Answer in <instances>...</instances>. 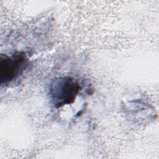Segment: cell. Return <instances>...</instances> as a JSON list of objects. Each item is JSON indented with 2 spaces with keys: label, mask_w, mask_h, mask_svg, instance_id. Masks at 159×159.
<instances>
[{
  "label": "cell",
  "mask_w": 159,
  "mask_h": 159,
  "mask_svg": "<svg viewBox=\"0 0 159 159\" xmlns=\"http://www.w3.org/2000/svg\"><path fill=\"white\" fill-rule=\"evenodd\" d=\"M80 90L78 83L70 77L57 78L50 85V96L54 106L61 107L73 102Z\"/></svg>",
  "instance_id": "cell-1"
},
{
  "label": "cell",
  "mask_w": 159,
  "mask_h": 159,
  "mask_svg": "<svg viewBox=\"0 0 159 159\" xmlns=\"http://www.w3.org/2000/svg\"><path fill=\"white\" fill-rule=\"evenodd\" d=\"M27 58L24 53H16L11 56L1 55L0 58L1 83L7 84L16 80L24 71Z\"/></svg>",
  "instance_id": "cell-2"
}]
</instances>
